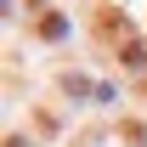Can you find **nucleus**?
Returning a JSON list of instances; mask_svg holds the SVG:
<instances>
[{
    "label": "nucleus",
    "instance_id": "nucleus-1",
    "mask_svg": "<svg viewBox=\"0 0 147 147\" xmlns=\"http://www.w3.org/2000/svg\"><path fill=\"white\" fill-rule=\"evenodd\" d=\"M62 28H68V23H62V17H40V34H45V40H57V34H62Z\"/></svg>",
    "mask_w": 147,
    "mask_h": 147
}]
</instances>
